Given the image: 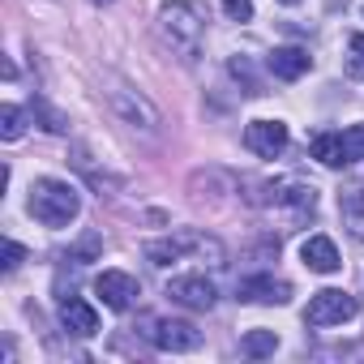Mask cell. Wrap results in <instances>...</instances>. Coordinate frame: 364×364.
<instances>
[{"instance_id": "cell-7", "label": "cell", "mask_w": 364, "mask_h": 364, "mask_svg": "<svg viewBox=\"0 0 364 364\" xmlns=\"http://www.w3.org/2000/svg\"><path fill=\"white\" fill-rule=\"evenodd\" d=\"M167 296L176 304H185V309H198V313L215 309V300H219V291H215V283L206 274H180V279H171L167 283Z\"/></svg>"}, {"instance_id": "cell-19", "label": "cell", "mask_w": 364, "mask_h": 364, "mask_svg": "<svg viewBox=\"0 0 364 364\" xmlns=\"http://www.w3.org/2000/svg\"><path fill=\"white\" fill-rule=\"evenodd\" d=\"M338 137H343V154H347V163H360V159H364V124H351V129H343Z\"/></svg>"}, {"instance_id": "cell-9", "label": "cell", "mask_w": 364, "mask_h": 364, "mask_svg": "<svg viewBox=\"0 0 364 364\" xmlns=\"http://www.w3.org/2000/svg\"><path fill=\"white\" fill-rule=\"evenodd\" d=\"M95 291L103 296V304L107 309H116V313H124L133 300H137V279L133 274H124V270H103L99 279H95Z\"/></svg>"}, {"instance_id": "cell-14", "label": "cell", "mask_w": 364, "mask_h": 364, "mask_svg": "<svg viewBox=\"0 0 364 364\" xmlns=\"http://www.w3.org/2000/svg\"><path fill=\"white\" fill-rule=\"evenodd\" d=\"M300 257H304V266L317 270V274H334V270L343 266V262H338V249H334L330 236H309V240L300 245Z\"/></svg>"}, {"instance_id": "cell-23", "label": "cell", "mask_w": 364, "mask_h": 364, "mask_svg": "<svg viewBox=\"0 0 364 364\" xmlns=\"http://www.w3.org/2000/svg\"><path fill=\"white\" fill-rule=\"evenodd\" d=\"M223 14L232 22H249L253 18V0H223Z\"/></svg>"}, {"instance_id": "cell-1", "label": "cell", "mask_w": 364, "mask_h": 364, "mask_svg": "<svg viewBox=\"0 0 364 364\" xmlns=\"http://www.w3.org/2000/svg\"><path fill=\"white\" fill-rule=\"evenodd\" d=\"M82 210V198L69 180H56V176H43L31 185V215L43 223V228H69Z\"/></svg>"}, {"instance_id": "cell-6", "label": "cell", "mask_w": 364, "mask_h": 364, "mask_svg": "<svg viewBox=\"0 0 364 364\" xmlns=\"http://www.w3.org/2000/svg\"><path fill=\"white\" fill-rule=\"evenodd\" d=\"M146 334H150V343H154L159 351H198V347H202V330H198L193 321H171V317H163V321H154Z\"/></svg>"}, {"instance_id": "cell-15", "label": "cell", "mask_w": 364, "mask_h": 364, "mask_svg": "<svg viewBox=\"0 0 364 364\" xmlns=\"http://www.w3.org/2000/svg\"><path fill=\"white\" fill-rule=\"evenodd\" d=\"M338 210H343V223L351 228V236L364 240V185H347L338 193Z\"/></svg>"}, {"instance_id": "cell-13", "label": "cell", "mask_w": 364, "mask_h": 364, "mask_svg": "<svg viewBox=\"0 0 364 364\" xmlns=\"http://www.w3.org/2000/svg\"><path fill=\"white\" fill-rule=\"evenodd\" d=\"M60 326L73 330V334H82V338H90V334H99V313H95L86 300L65 296V300H60Z\"/></svg>"}, {"instance_id": "cell-21", "label": "cell", "mask_w": 364, "mask_h": 364, "mask_svg": "<svg viewBox=\"0 0 364 364\" xmlns=\"http://www.w3.org/2000/svg\"><path fill=\"white\" fill-rule=\"evenodd\" d=\"M347 73L351 77H364V35H351L347 39Z\"/></svg>"}, {"instance_id": "cell-11", "label": "cell", "mask_w": 364, "mask_h": 364, "mask_svg": "<svg viewBox=\"0 0 364 364\" xmlns=\"http://www.w3.org/2000/svg\"><path fill=\"white\" fill-rule=\"evenodd\" d=\"M266 189H270V202L291 206L300 215H313V206H317V189L304 185V180H274V185H266Z\"/></svg>"}, {"instance_id": "cell-17", "label": "cell", "mask_w": 364, "mask_h": 364, "mask_svg": "<svg viewBox=\"0 0 364 364\" xmlns=\"http://www.w3.org/2000/svg\"><path fill=\"white\" fill-rule=\"evenodd\" d=\"M274 347H279V334H274V330H249V334L240 338V351H245V355H253V360L274 355Z\"/></svg>"}, {"instance_id": "cell-3", "label": "cell", "mask_w": 364, "mask_h": 364, "mask_svg": "<svg viewBox=\"0 0 364 364\" xmlns=\"http://www.w3.org/2000/svg\"><path fill=\"white\" fill-rule=\"evenodd\" d=\"M185 253H202L215 266H223V245L215 236H206V232H176V236H163V240H150L146 245V262L159 266V270L171 266V262H180Z\"/></svg>"}, {"instance_id": "cell-16", "label": "cell", "mask_w": 364, "mask_h": 364, "mask_svg": "<svg viewBox=\"0 0 364 364\" xmlns=\"http://www.w3.org/2000/svg\"><path fill=\"white\" fill-rule=\"evenodd\" d=\"M309 154L317 163H326V167H347V154H343V137L338 133H317L309 141Z\"/></svg>"}, {"instance_id": "cell-5", "label": "cell", "mask_w": 364, "mask_h": 364, "mask_svg": "<svg viewBox=\"0 0 364 364\" xmlns=\"http://www.w3.org/2000/svg\"><path fill=\"white\" fill-rule=\"evenodd\" d=\"M355 313H360L355 296H347V291H338V287H326V291H317V296L309 300L304 321H309V326H343V321H351Z\"/></svg>"}, {"instance_id": "cell-26", "label": "cell", "mask_w": 364, "mask_h": 364, "mask_svg": "<svg viewBox=\"0 0 364 364\" xmlns=\"http://www.w3.org/2000/svg\"><path fill=\"white\" fill-rule=\"evenodd\" d=\"M95 5H112V0H95Z\"/></svg>"}, {"instance_id": "cell-18", "label": "cell", "mask_w": 364, "mask_h": 364, "mask_svg": "<svg viewBox=\"0 0 364 364\" xmlns=\"http://www.w3.org/2000/svg\"><path fill=\"white\" fill-rule=\"evenodd\" d=\"M26 133V116H22V107H0V137H5V141H18Z\"/></svg>"}, {"instance_id": "cell-12", "label": "cell", "mask_w": 364, "mask_h": 364, "mask_svg": "<svg viewBox=\"0 0 364 364\" xmlns=\"http://www.w3.org/2000/svg\"><path fill=\"white\" fill-rule=\"evenodd\" d=\"M309 65H313V56H309L304 48H274V52L266 56V69H270L279 82H296V77H304Z\"/></svg>"}, {"instance_id": "cell-22", "label": "cell", "mask_w": 364, "mask_h": 364, "mask_svg": "<svg viewBox=\"0 0 364 364\" xmlns=\"http://www.w3.org/2000/svg\"><path fill=\"white\" fill-rule=\"evenodd\" d=\"M35 116L43 120V129H48V133H65V116H60V112H52L43 99H35Z\"/></svg>"}, {"instance_id": "cell-25", "label": "cell", "mask_w": 364, "mask_h": 364, "mask_svg": "<svg viewBox=\"0 0 364 364\" xmlns=\"http://www.w3.org/2000/svg\"><path fill=\"white\" fill-rule=\"evenodd\" d=\"M279 5H300V0H279Z\"/></svg>"}, {"instance_id": "cell-4", "label": "cell", "mask_w": 364, "mask_h": 364, "mask_svg": "<svg viewBox=\"0 0 364 364\" xmlns=\"http://www.w3.org/2000/svg\"><path fill=\"white\" fill-rule=\"evenodd\" d=\"M107 103L116 107V116L124 120V124H133V129H146V133H154L159 129V107L141 95V90H133V86H124V82H116L112 90H107Z\"/></svg>"}, {"instance_id": "cell-10", "label": "cell", "mask_w": 364, "mask_h": 364, "mask_svg": "<svg viewBox=\"0 0 364 364\" xmlns=\"http://www.w3.org/2000/svg\"><path fill=\"white\" fill-rule=\"evenodd\" d=\"M236 300L287 304V300H291V283H283V279H274V274H253V279H240V287H236Z\"/></svg>"}, {"instance_id": "cell-2", "label": "cell", "mask_w": 364, "mask_h": 364, "mask_svg": "<svg viewBox=\"0 0 364 364\" xmlns=\"http://www.w3.org/2000/svg\"><path fill=\"white\" fill-rule=\"evenodd\" d=\"M159 31L171 43V52H180L185 60H198L202 35H206V22H202L198 5H189V0H171V5H163L159 9Z\"/></svg>"}, {"instance_id": "cell-24", "label": "cell", "mask_w": 364, "mask_h": 364, "mask_svg": "<svg viewBox=\"0 0 364 364\" xmlns=\"http://www.w3.org/2000/svg\"><path fill=\"white\" fill-rule=\"evenodd\" d=\"M22 257H26V249H22L18 240H5V262H0V266H5V270H18Z\"/></svg>"}, {"instance_id": "cell-20", "label": "cell", "mask_w": 364, "mask_h": 364, "mask_svg": "<svg viewBox=\"0 0 364 364\" xmlns=\"http://www.w3.org/2000/svg\"><path fill=\"white\" fill-rule=\"evenodd\" d=\"M228 69H232V77H236V82H245V90H249V95H262V82L253 77V65H249L245 56H232V65H228Z\"/></svg>"}, {"instance_id": "cell-8", "label": "cell", "mask_w": 364, "mask_h": 364, "mask_svg": "<svg viewBox=\"0 0 364 364\" xmlns=\"http://www.w3.org/2000/svg\"><path fill=\"white\" fill-rule=\"evenodd\" d=\"M245 146L262 159H279L287 150V124L283 120H253L245 129Z\"/></svg>"}]
</instances>
